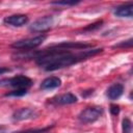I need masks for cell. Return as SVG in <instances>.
Returning a JSON list of instances; mask_svg holds the SVG:
<instances>
[{"label":"cell","instance_id":"obj_1","mask_svg":"<svg viewBox=\"0 0 133 133\" xmlns=\"http://www.w3.org/2000/svg\"><path fill=\"white\" fill-rule=\"evenodd\" d=\"M103 51V48H90L81 50L79 53L74 54L71 50L56 48L51 46L41 51H29L21 52L15 54L12 57L15 59H35V63L43 68L47 72L56 71L62 68L70 66L79 61L85 60L94 55H97Z\"/></svg>","mask_w":133,"mask_h":133},{"label":"cell","instance_id":"obj_2","mask_svg":"<svg viewBox=\"0 0 133 133\" xmlns=\"http://www.w3.org/2000/svg\"><path fill=\"white\" fill-rule=\"evenodd\" d=\"M47 38L46 34H41L34 37H30V38H24V39H20L15 42L14 44H11V48L17 49V50H22V51H30L31 49H34L38 46H41L45 39Z\"/></svg>","mask_w":133,"mask_h":133},{"label":"cell","instance_id":"obj_3","mask_svg":"<svg viewBox=\"0 0 133 133\" xmlns=\"http://www.w3.org/2000/svg\"><path fill=\"white\" fill-rule=\"evenodd\" d=\"M102 114H103V108L101 106H91L83 109L79 113L78 118L82 124H90L98 121Z\"/></svg>","mask_w":133,"mask_h":133},{"label":"cell","instance_id":"obj_4","mask_svg":"<svg viewBox=\"0 0 133 133\" xmlns=\"http://www.w3.org/2000/svg\"><path fill=\"white\" fill-rule=\"evenodd\" d=\"M0 82H6L2 86H11L17 89H20V88L27 89L32 85V80L25 75H18L9 79H2Z\"/></svg>","mask_w":133,"mask_h":133},{"label":"cell","instance_id":"obj_5","mask_svg":"<svg viewBox=\"0 0 133 133\" xmlns=\"http://www.w3.org/2000/svg\"><path fill=\"white\" fill-rule=\"evenodd\" d=\"M54 23V18L52 16H45L35 20L29 27V30L32 32H45L48 31Z\"/></svg>","mask_w":133,"mask_h":133},{"label":"cell","instance_id":"obj_6","mask_svg":"<svg viewBox=\"0 0 133 133\" xmlns=\"http://www.w3.org/2000/svg\"><path fill=\"white\" fill-rule=\"evenodd\" d=\"M38 116V113L36 112V110L32 109V108H28V107H24V108H20L18 110H16L12 113V119L17 121V122H21V121H26V119H32Z\"/></svg>","mask_w":133,"mask_h":133},{"label":"cell","instance_id":"obj_7","mask_svg":"<svg viewBox=\"0 0 133 133\" xmlns=\"http://www.w3.org/2000/svg\"><path fill=\"white\" fill-rule=\"evenodd\" d=\"M56 48H60V49H65V50H85V49H90L94 48L92 44H88V43H82V42H62L56 45H53Z\"/></svg>","mask_w":133,"mask_h":133},{"label":"cell","instance_id":"obj_8","mask_svg":"<svg viewBox=\"0 0 133 133\" xmlns=\"http://www.w3.org/2000/svg\"><path fill=\"white\" fill-rule=\"evenodd\" d=\"M3 22L5 24L14 26V27H21V26L25 25L28 22V17L26 15H22V14L11 15V16H8V17L4 18Z\"/></svg>","mask_w":133,"mask_h":133},{"label":"cell","instance_id":"obj_9","mask_svg":"<svg viewBox=\"0 0 133 133\" xmlns=\"http://www.w3.org/2000/svg\"><path fill=\"white\" fill-rule=\"evenodd\" d=\"M114 16L119 18H132L133 17V3L129 2L115 7L113 11Z\"/></svg>","mask_w":133,"mask_h":133},{"label":"cell","instance_id":"obj_10","mask_svg":"<svg viewBox=\"0 0 133 133\" xmlns=\"http://www.w3.org/2000/svg\"><path fill=\"white\" fill-rule=\"evenodd\" d=\"M76 102H77V97L71 92H66L52 99V103L56 105H69V104H74Z\"/></svg>","mask_w":133,"mask_h":133},{"label":"cell","instance_id":"obj_11","mask_svg":"<svg viewBox=\"0 0 133 133\" xmlns=\"http://www.w3.org/2000/svg\"><path fill=\"white\" fill-rule=\"evenodd\" d=\"M123 92H124V85L121 83H114L108 87L106 95L110 100H116L123 95Z\"/></svg>","mask_w":133,"mask_h":133},{"label":"cell","instance_id":"obj_12","mask_svg":"<svg viewBox=\"0 0 133 133\" xmlns=\"http://www.w3.org/2000/svg\"><path fill=\"white\" fill-rule=\"evenodd\" d=\"M60 85H61V80L58 77L51 76V77H48L45 80H43V82L41 84V88L44 90H48V89H53V88L59 87Z\"/></svg>","mask_w":133,"mask_h":133},{"label":"cell","instance_id":"obj_13","mask_svg":"<svg viewBox=\"0 0 133 133\" xmlns=\"http://www.w3.org/2000/svg\"><path fill=\"white\" fill-rule=\"evenodd\" d=\"M54 126L51 127H46V128H38V129H28L24 131H19V132H14V133H47L50 129H52Z\"/></svg>","mask_w":133,"mask_h":133},{"label":"cell","instance_id":"obj_14","mask_svg":"<svg viewBox=\"0 0 133 133\" xmlns=\"http://www.w3.org/2000/svg\"><path fill=\"white\" fill-rule=\"evenodd\" d=\"M26 94H27L26 88H20V89H15V90H11L9 92H6L5 97H22Z\"/></svg>","mask_w":133,"mask_h":133},{"label":"cell","instance_id":"obj_15","mask_svg":"<svg viewBox=\"0 0 133 133\" xmlns=\"http://www.w3.org/2000/svg\"><path fill=\"white\" fill-rule=\"evenodd\" d=\"M123 133H132V123L128 117L123 119Z\"/></svg>","mask_w":133,"mask_h":133},{"label":"cell","instance_id":"obj_16","mask_svg":"<svg viewBox=\"0 0 133 133\" xmlns=\"http://www.w3.org/2000/svg\"><path fill=\"white\" fill-rule=\"evenodd\" d=\"M80 1H53L51 2L52 5H63V6H75L77 4H79Z\"/></svg>","mask_w":133,"mask_h":133},{"label":"cell","instance_id":"obj_17","mask_svg":"<svg viewBox=\"0 0 133 133\" xmlns=\"http://www.w3.org/2000/svg\"><path fill=\"white\" fill-rule=\"evenodd\" d=\"M102 24H103V21L102 20H100V21H97V22H95V23H92V24H89L88 26H86L83 30L84 31H95V30H97V29H99L100 27H102Z\"/></svg>","mask_w":133,"mask_h":133},{"label":"cell","instance_id":"obj_18","mask_svg":"<svg viewBox=\"0 0 133 133\" xmlns=\"http://www.w3.org/2000/svg\"><path fill=\"white\" fill-rule=\"evenodd\" d=\"M132 44H133V39L129 38L128 41H124V42H122L119 44H115L113 46V48H131Z\"/></svg>","mask_w":133,"mask_h":133},{"label":"cell","instance_id":"obj_19","mask_svg":"<svg viewBox=\"0 0 133 133\" xmlns=\"http://www.w3.org/2000/svg\"><path fill=\"white\" fill-rule=\"evenodd\" d=\"M109 110H110V113L112 115H117L119 113V110L121 109H119V106L118 105H110Z\"/></svg>","mask_w":133,"mask_h":133},{"label":"cell","instance_id":"obj_20","mask_svg":"<svg viewBox=\"0 0 133 133\" xmlns=\"http://www.w3.org/2000/svg\"><path fill=\"white\" fill-rule=\"evenodd\" d=\"M7 72H10V69H8V68H0V75H2L4 73H7Z\"/></svg>","mask_w":133,"mask_h":133},{"label":"cell","instance_id":"obj_21","mask_svg":"<svg viewBox=\"0 0 133 133\" xmlns=\"http://www.w3.org/2000/svg\"><path fill=\"white\" fill-rule=\"evenodd\" d=\"M94 92V89H89V90H85L82 92V96L83 97H87V95H91Z\"/></svg>","mask_w":133,"mask_h":133},{"label":"cell","instance_id":"obj_22","mask_svg":"<svg viewBox=\"0 0 133 133\" xmlns=\"http://www.w3.org/2000/svg\"><path fill=\"white\" fill-rule=\"evenodd\" d=\"M0 133H6L5 127H0Z\"/></svg>","mask_w":133,"mask_h":133}]
</instances>
